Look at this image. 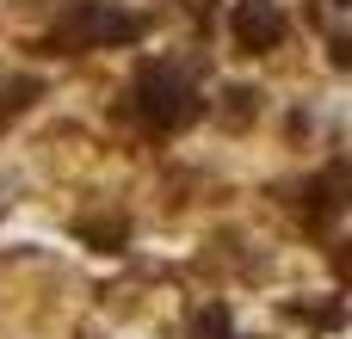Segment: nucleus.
<instances>
[{"instance_id":"f257e3e1","label":"nucleus","mask_w":352,"mask_h":339,"mask_svg":"<svg viewBox=\"0 0 352 339\" xmlns=\"http://www.w3.org/2000/svg\"><path fill=\"white\" fill-rule=\"evenodd\" d=\"M136 111H142L155 130H186V124L204 117V93L186 80V68L155 62V68L136 74Z\"/></svg>"},{"instance_id":"f03ea898","label":"nucleus","mask_w":352,"mask_h":339,"mask_svg":"<svg viewBox=\"0 0 352 339\" xmlns=\"http://www.w3.org/2000/svg\"><path fill=\"white\" fill-rule=\"evenodd\" d=\"M142 37V19L136 12H118L111 0H80L50 43H62V56H80V49H99V43H136Z\"/></svg>"},{"instance_id":"7ed1b4c3","label":"nucleus","mask_w":352,"mask_h":339,"mask_svg":"<svg viewBox=\"0 0 352 339\" xmlns=\"http://www.w3.org/2000/svg\"><path fill=\"white\" fill-rule=\"evenodd\" d=\"M229 31H235V43L248 56L254 49H278L285 43V12H278V0H241L229 12Z\"/></svg>"},{"instance_id":"20e7f679","label":"nucleus","mask_w":352,"mask_h":339,"mask_svg":"<svg viewBox=\"0 0 352 339\" xmlns=\"http://www.w3.org/2000/svg\"><path fill=\"white\" fill-rule=\"evenodd\" d=\"M192 339H235L229 334V309H217V303L198 309V315H192Z\"/></svg>"},{"instance_id":"39448f33","label":"nucleus","mask_w":352,"mask_h":339,"mask_svg":"<svg viewBox=\"0 0 352 339\" xmlns=\"http://www.w3.org/2000/svg\"><path fill=\"white\" fill-rule=\"evenodd\" d=\"M223 99H229V111H223V117H229L235 130H241L248 117H260V93H254V86H229Z\"/></svg>"},{"instance_id":"423d86ee","label":"nucleus","mask_w":352,"mask_h":339,"mask_svg":"<svg viewBox=\"0 0 352 339\" xmlns=\"http://www.w3.org/2000/svg\"><path fill=\"white\" fill-rule=\"evenodd\" d=\"M0 93H6V99H0V117H19V111H25V105H31L43 86H37V80H6Z\"/></svg>"},{"instance_id":"0eeeda50","label":"nucleus","mask_w":352,"mask_h":339,"mask_svg":"<svg viewBox=\"0 0 352 339\" xmlns=\"http://www.w3.org/2000/svg\"><path fill=\"white\" fill-rule=\"evenodd\" d=\"M80 235H87V241H99V247H105V241L118 247V241H124V222H118V216H111V222H80Z\"/></svg>"}]
</instances>
